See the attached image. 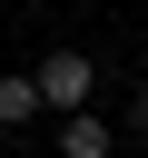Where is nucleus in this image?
I'll use <instances>...</instances> for the list:
<instances>
[{
    "label": "nucleus",
    "instance_id": "20e7f679",
    "mask_svg": "<svg viewBox=\"0 0 148 158\" xmlns=\"http://www.w3.org/2000/svg\"><path fill=\"white\" fill-rule=\"evenodd\" d=\"M128 128H138V138H148V89H138V109H128Z\"/></svg>",
    "mask_w": 148,
    "mask_h": 158
},
{
    "label": "nucleus",
    "instance_id": "f03ea898",
    "mask_svg": "<svg viewBox=\"0 0 148 158\" xmlns=\"http://www.w3.org/2000/svg\"><path fill=\"white\" fill-rule=\"evenodd\" d=\"M109 148H118L109 118H59V158H109Z\"/></svg>",
    "mask_w": 148,
    "mask_h": 158
},
{
    "label": "nucleus",
    "instance_id": "f257e3e1",
    "mask_svg": "<svg viewBox=\"0 0 148 158\" xmlns=\"http://www.w3.org/2000/svg\"><path fill=\"white\" fill-rule=\"evenodd\" d=\"M30 79H39V99H49L59 118H89V89H99V59H89V49H49V59L30 69Z\"/></svg>",
    "mask_w": 148,
    "mask_h": 158
},
{
    "label": "nucleus",
    "instance_id": "7ed1b4c3",
    "mask_svg": "<svg viewBox=\"0 0 148 158\" xmlns=\"http://www.w3.org/2000/svg\"><path fill=\"white\" fill-rule=\"evenodd\" d=\"M49 99H39V79H0V128H30Z\"/></svg>",
    "mask_w": 148,
    "mask_h": 158
}]
</instances>
